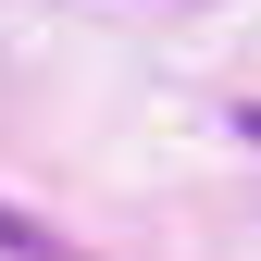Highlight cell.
Instances as JSON below:
<instances>
[{
	"label": "cell",
	"mask_w": 261,
	"mask_h": 261,
	"mask_svg": "<svg viewBox=\"0 0 261 261\" xmlns=\"http://www.w3.org/2000/svg\"><path fill=\"white\" fill-rule=\"evenodd\" d=\"M237 124H249V137H261V100H237Z\"/></svg>",
	"instance_id": "cell-2"
},
{
	"label": "cell",
	"mask_w": 261,
	"mask_h": 261,
	"mask_svg": "<svg viewBox=\"0 0 261 261\" xmlns=\"http://www.w3.org/2000/svg\"><path fill=\"white\" fill-rule=\"evenodd\" d=\"M0 249H25V261H75V249L38 224V212H13V199H0Z\"/></svg>",
	"instance_id": "cell-1"
}]
</instances>
